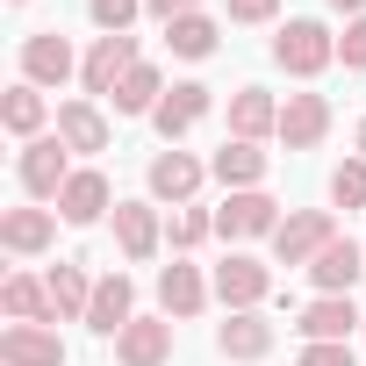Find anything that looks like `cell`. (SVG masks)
I'll list each match as a JSON object with an SVG mask.
<instances>
[{
	"label": "cell",
	"instance_id": "cell-3",
	"mask_svg": "<svg viewBox=\"0 0 366 366\" xmlns=\"http://www.w3.org/2000/svg\"><path fill=\"white\" fill-rule=\"evenodd\" d=\"M266 295H273V273H266L259 259H244V252H230V259L216 266V302H223L230 316H237V309H259Z\"/></svg>",
	"mask_w": 366,
	"mask_h": 366
},
{
	"label": "cell",
	"instance_id": "cell-34",
	"mask_svg": "<svg viewBox=\"0 0 366 366\" xmlns=\"http://www.w3.org/2000/svg\"><path fill=\"white\" fill-rule=\"evenodd\" d=\"M280 0H230V22H273Z\"/></svg>",
	"mask_w": 366,
	"mask_h": 366
},
{
	"label": "cell",
	"instance_id": "cell-12",
	"mask_svg": "<svg viewBox=\"0 0 366 366\" xmlns=\"http://www.w3.org/2000/svg\"><path fill=\"white\" fill-rule=\"evenodd\" d=\"M323 129H330V101H323V94H287V108H280V137H287V151L323 144Z\"/></svg>",
	"mask_w": 366,
	"mask_h": 366
},
{
	"label": "cell",
	"instance_id": "cell-26",
	"mask_svg": "<svg viewBox=\"0 0 366 366\" xmlns=\"http://www.w3.org/2000/svg\"><path fill=\"white\" fill-rule=\"evenodd\" d=\"M44 287H51V309H58V316H86V309H94V280H86L79 266H51Z\"/></svg>",
	"mask_w": 366,
	"mask_h": 366
},
{
	"label": "cell",
	"instance_id": "cell-22",
	"mask_svg": "<svg viewBox=\"0 0 366 366\" xmlns=\"http://www.w3.org/2000/svg\"><path fill=\"white\" fill-rule=\"evenodd\" d=\"M158 302H165V323H172V316H194V309L209 302V280H202L194 266H165V273H158Z\"/></svg>",
	"mask_w": 366,
	"mask_h": 366
},
{
	"label": "cell",
	"instance_id": "cell-13",
	"mask_svg": "<svg viewBox=\"0 0 366 366\" xmlns=\"http://www.w3.org/2000/svg\"><path fill=\"white\" fill-rule=\"evenodd\" d=\"M115 359H122V366H165V359H172V323L137 316V323L115 337Z\"/></svg>",
	"mask_w": 366,
	"mask_h": 366
},
{
	"label": "cell",
	"instance_id": "cell-21",
	"mask_svg": "<svg viewBox=\"0 0 366 366\" xmlns=\"http://www.w3.org/2000/svg\"><path fill=\"white\" fill-rule=\"evenodd\" d=\"M58 137H65V151H108V122H101L94 101H65L58 108Z\"/></svg>",
	"mask_w": 366,
	"mask_h": 366
},
{
	"label": "cell",
	"instance_id": "cell-16",
	"mask_svg": "<svg viewBox=\"0 0 366 366\" xmlns=\"http://www.w3.org/2000/svg\"><path fill=\"white\" fill-rule=\"evenodd\" d=\"M202 172H209V165L187 158V151H158V158H151V194H158V202H187V194L202 187Z\"/></svg>",
	"mask_w": 366,
	"mask_h": 366
},
{
	"label": "cell",
	"instance_id": "cell-31",
	"mask_svg": "<svg viewBox=\"0 0 366 366\" xmlns=\"http://www.w3.org/2000/svg\"><path fill=\"white\" fill-rule=\"evenodd\" d=\"M209 230H216V216H194V209H187V216H172V244H179V252H187V244H202Z\"/></svg>",
	"mask_w": 366,
	"mask_h": 366
},
{
	"label": "cell",
	"instance_id": "cell-14",
	"mask_svg": "<svg viewBox=\"0 0 366 366\" xmlns=\"http://www.w3.org/2000/svg\"><path fill=\"white\" fill-rule=\"evenodd\" d=\"M158 209L151 202H115V244H122V259H151L158 252Z\"/></svg>",
	"mask_w": 366,
	"mask_h": 366
},
{
	"label": "cell",
	"instance_id": "cell-7",
	"mask_svg": "<svg viewBox=\"0 0 366 366\" xmlns=\"http://www.w3.org/2000/svg\"><path fill=\"white\" fill-rule=\"evenodd\" d=\"M359 273H366V244H352V237H330V244L316 252V266H309L316 295H352Z\"/></svg>",
	"mask_w": 366,
	"mask_h": 366
},
{
	"label": "cell",
	"instance_id": "cell-6",
	"mask_svg": "<svg viewBox=\"0 0 366 366\" xmlns=\"http://www.w3.org/2000/svg\"><path fill=\"white\" fill-rule=\"evenodd\" d=\"M359 323H366V316L352 309V295H316V302L302 309V323H295V330H302L309 345H345Z\"/></svg>",
	"mask_w": 366,
	"mask_h": 366
},
{
	"label": "cell",
	"instance_id": "cell-20",
	"mask_svg": "<svg viewBox=\"0 0 366 366\" xmlns=\"http://www.w3.org/2000/svg\"><path fill=\"white\" fill-rule=\"evenodd\" d=\"M51 237H58L51 209H8V216H0V244H8V252H44Z\"/></svg>",
	"mask_w": 366,
	"mask_h": 366
},
{
	"label": "cell",
	"instance_id": "cell-27",
	"mask_svg": "<svg viewBox=\"0 0 366 366\" xmlns=\"http://www.w3.org/2000/svg\"><path fill=\"white\" fill-rule=\"evenodd\" d=\"M0 122H8L15 137H29L36 144V129H44V94L22 79V86H8V101H0Z\"/></svg>",
	"mask_w": 366,
	"mask_h": 366
},
{
	"label": "cell",
	"instance_id": "cell-2",
	"mask_svg": "<svg viewBox=\"0 0 366 366\" xmlns=\"http://www.w3.org/2000/svg\"><path fill=\"white\" fill-rule=\"evenodd\" d=\"M337 237V223H330V209H302V216H287L280 230H273V259L280 266H316V252Z\"/></svg>",
	"mask_w": 366,
	"mask_h": 366
},
{
	"label": "cell",
	"instance_id": "cell-19",
	"mask_svg": "<svg viewBox=\"0 0 366 366\" xmlns=\"http://www.w3.org/2000/svg\"><path fill=\"white\" fill-rule=\"evenodd\" d=\"M209 172L223 179L230 194H244V187H259V179H266V151H259V144H244V137H230V144L216 151V165H209Z\"/></svg>",
	"mask_w": 366,
	"mask_h": 366
},
{
	"label": "cell",
	"instance_id": "cell-23",
	"mask_svg": "<svg viewBox=\"0 0 366 366\" xmlns=\"http://www.w3.org/2000/svg\"><path fill=\"white\" fill-rule=\"evenodd\" d=\"M101 209H108V179H101L94 165L72 172V179H65V194H58V216H65V223H94Z\"/></svg>",
	"mask_w": 366,
	"mask_h": 366
},
{
	"label": "cell",
	"instance_id": "cell-33",
	"mask_svg": "<svg viewBox=\"0 0 366 366\" xmlns=\"http://www.w3.org/2000/svg\"><path fill=\"white\" fill-rule=\"evenodd\" d=\"M295 366H359V359H352V345H302Z\"/></svg>",
	"mask_w": 366,
	"mask_h": 366
},
{
	"label": "cell",
	"instance_id": "cell-24",
	"mask_svg": "<svg viewBox=\"0 0 366 366\" xmlns=\"http://www.w3.org/2000/svg\"><path fill=\"white\" fill-rule=\"evenodd\" d=\"M0 309H8L15 323H58V309H51V287H36L29 273H15L8 287H0Z\"/></svg>",
	"mask_w": 366,
	"mask_h": 366
},
{
	"label": "cell",
	"instance_id": "cell-18",
	"mask_svg": "<svg viewBox=\"0 0 366 366\" xmlns=\"http://www.w3.org/2000/svg\"><path fill=\"white\" fill-rule=\"evenodd\" d=\"M216 345H223V359H266V352H273V323H266L259 309H237V316L216 330Z\"/></svg>",
	"mask_w": 366,
	"mask_h": 366
},
{
	"label": "cell",
	"instance_id": "cell-28",
	"mask_svg": "<svg viewBox=\"0 0 366 366\" xmlns=\"http://www.w3.org/2000/svg\"><path fill=\"white\" fill-rule=\"evenodd\" d=\"M165 44H172L179 58H209V51H216V22H209V15H179V22L165 29Z\"/></svg>",
	"mask_w": 366,
	"mask_h": 366
},
{
	"label": "cell",
	"instance_id": "cell-32",
	"mask_svg": "<svg viewBox=\"0 0 366 366\" xmlns=\"http://www.w3.org/2000/svg\"><path fill=\"white\" fill-rule=\"evenodd\" d=\"M337 58H345L352 72H366V15H359V22H352V29L337 36Z\"/></svg>",
	"mask_w": 366,
	"mask_h": 366
},
{
	"label": "cell",
	"instance_id": "cell-15",
	"mask_svg": "<svg viewBox=\"0 0 366 366\" xmlns=\"http://www.w3.org/2000/svg\"><path fill=\"white\" fill-rule=\"evenodd\" d=\"M129 302H137V287H129L122 273H108V280H94V309H86V323H94L101 337H122V330L137 323Z\"/></svg>",
	"mask_w": 366,
	"mask_h": 366
},
{
	"label": "cell",
	"instance_id": "cell-17",
	"mask_svg": "<svg viewBox=\"0 0 366 366\" xmlns=\"http://www.w3.org/2000/svg\"><path fill=\"white\" fill-rule=\"evenodd\" d=\"M230 129H237L244 144L273 137V129H280V108H273V94H266V86H237V94H230Z\"/></svg>",
	"mask_w": 366,
	"mask_h": 366
},
{
	"label": "cell",
	"instance_id": "cell-25",
	"mask_svg": "<svg viewBox=\"0 0 366 366\" xmlns=\"http://www.w3.org/2000/svg\"><path fill=\"white\" fill-rule=\"evenodd\" d=\"M158 101H165L158 65H129V79L115 86V108H122V115H158Z\"/></svg>",
	"mask_w": 366,
	"mask_h": 366
},
{
	"label": "cell",
	"instance_id": "cell-30",
	"mask_svg": "<svg viewBox=\"0 0 366 366\" xmlns=\"http://www.w3.org/2000/svg\"><path fill=\"white\" fill-rule=\"evenodd\" d=\"M86 15H94L108 36H129V22L144 15V0H86Z\"/></svg>",
	"mask_w": 366,
	"mask_h": 366
},
{
	"label": "cell",
	"instance_id": "cell-37",
	"mask_svg": "<svg viewBox=\"0 0 366 366\" xmlns=\"http://www.w3.org/2000/svg\"><path fill=\"white\" fill-rule=\"evenodd\" d=\"M359 158H366V122H359Z\"/></svg>",
	"mask_w": 366,
	"mask_h": 366
},
{
	"label": "cell",
	"instance_id": "cell-1",
	"mask_svg": "<svg viewBox=\"0 0 366 366\" xmlns=\"http://www.w3.org/2000/svg\"><path fill=\"white\" fill-rule=\"evenodd\" d=\"M273 58H280V72H295V79H316V72L337 58V36H330L323 22H287V29L273 36Z\"/></svg>",
	"mask_w": 366,
	"mask_h": 366
},
{
	"label": "cell",
	"instance_id": "cell-9",
	"mask_svg": "<svg viewBox=\"0 0 366 366\" xmlns=\"http://www.w3.org/2000/svg\"><path fill=\"white\" fill-rule=\"evenodd\" d=\"M22 79H29V86H65V79H72V44H65L58 29H36V36L22 44Z\"/></svg>",
	"mask_w": 366,
	"mask_h": 366
},
{
	"label": "cell",
	"instance_id": "cell-8",
	"mask_svg": "<svg viewBox=\"0 0 366 366\" xmlns=\"http://www.w3.org/2000/svg\"><path fill=\"white\" fill-rule=\"evenodd\" d=\"M0 366H65V345L51 323H15L0 330Z\"/></svg>",
	"mask_w": 366,
	"mask_h": 366
},
{
	"label": "cell",
	"instance_id": "cell-5",
	"mask_svg": "<svg viewBox=\"0 0 366 366\" xmlns=\"http://www.w3.org/2000/svg\"><path fill=\"white\" fill-rule=\"evenodd\" d=\"M216 230H223V237H273V230H280V202L259 194V187H244V194H230V202L216 209Z\"/></svg>",
	"mask_w": 366,
	"mask_h": 366
},
{
	"label": "cell",
	"instance_id": "cell-29",
	"mask_svg": "<svg viewBox=\"0 0 366 366\" xmlns=\"http://www.w3.org/2000/svg\"><path fill=\"white\" fill-rule=\"evenodd\" d=\"M330 202L337 209H366V158H345L330 172Z\"/></svg>",
	"mask_w": 366,
	"mask_h": 366
},
{
	"label": "cell",
	"instance_id": "cell-4",
	"mask_svg": "<svg viewBox=\"0 0 366 366\" xmlns=\"http://www.w3.org/2000/svg\"><path fill=\"white\" fill-rule=\"evenodd\" d=\"M65 179H72V165H65V137H36V144H22V187H29L36 202H58Z\"/></svg>",
	"mask_w": 366,
	"mask_h": 366
},
{
	"label": "cell",
	"instance_id": "cell-10",
	"mask_svg": "<svg viewBox=\"0 0 366 366\" xmlns=\"http://www.w3.org/2000/svg\"><path fill=\"white\" fill-rule=\"evenodd\" d=\"M129 65H144V58H137V44H129V36H101V44L86 51L79 79H86V94H115V86L129 79Z\"/></svg>",
	"mask_w": 366,
	"mask_h": 366
},
{
	"label": "cell",
	"instance_id": "cell-36",
	"mask_svg": "<svg viewBox=\"0 0 366 366\" xmlns=\"http://www.w3.org/2000/svg\"><path fill=\"white\" fill-rule=\"evenodd\" d=\"M330 8H337V15H352V22H359V15H366V0H330Z\"/></svg>",
	"mask_w": 366,
	"mask_h": 366
},
{
	"label": "cell",
	"instance_id": "cell-35",
	"mask_svg": "<svg viewBox=\"0 0 366 366\" xmlns=\"http://www.w3.org/2000/svg\"><path fill=\"white\" fill-rule=\"evenodd\" d=\"M144 8H151V15H158V22H165V29H172V22H179V15H194V0H144Z\"/></svg>",
	"mask_w": 366,
	"mask_h": 366
},
{
	"label": "cell",
	"instance_id": "cell-11",
	"mask_svg": "<svg viewBox=\"0 0 366 366\" xmlns=\"http://www.w3.org/2000/svg\"><path fill=\"white\" fill-rule=\"evenodd\" d=\"M209 101H216V94H209L202 79H179V86L158 101V115H151V122H158V137H165V144H179V137H187V129L209 115Z\"/></svg>",
	"mask_w": 366,
	"mask_h": 366
}]
</instances>
